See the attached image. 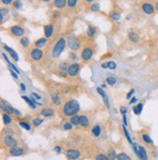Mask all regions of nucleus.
<instances>
[{"instance_id": "nucleus-1", "label": "nucleus", "mask_w": 158, "mask_h": 160, "mask_svg": "<svg viewBox=\"0 0 158 160\" xmlns=\"http://www.w3.org/2000/svg\"><path fill=\"white\" fill-rule=\"evenodd\" d=\"M79 110H80L79 103L76 100L71 99V100L67 101L64 103V105L63 106V114L64 117L70 118L74 115H77Z\"/></svg>"}, {"instance_id": "nucleus-2", "label": "nucleus", "mask_w": 158, "mask_h": 160, "mask_svg": "<svg viewBox=\"0 0 158 160\" xmlns=\"http://www.w3.org/2000/svg\"><path fill=\"white\" fill-rule=\"evenodd\" d=\"M66 46H67V41L64 38H60L57 43L55 44V46L53 47L52 49V56L54 58H59L61 54L63 53V52L66 49Z\"/></svg>"}, {"instance_id": "nucleus-3", "label": "nucleus", "mask_w": 158, "mask_h": 160, "mask_svg": "<svg viewBox=\"0 0 158 160\" xmlns=\"http://www.w3.org/2000/svg\"><path fill=\"white\" fill-rule=\"evenodd\" d=\"M68 47L72 51L76 52L81 48V41L77 36H69L68 38Z\"/></svg>"}, {"instance_id": "nucleus-4", "label": "nucleus", "mask_w": 158, "mask_h": 160, "mask_svg": "<svg viewBox=\"0 0 158 160\" xmlns=\"http://www.w3.org/2000/svg\"><path fill=\"white\" fill-rule=\"evenodd\" d=\"M133 148L135 150V153L138 156V158L140 160H148V155H147V152L144 147L141 146V145H137V144H133Z\"/></svg>"}, {"instance_id": "nucleus-5", "label": "nucleus", "mask_w": 158, "mask_h": 160, "mask_svg": "<svg viewBox=\"0 0 158 160\" xmlns=\"http://www.w3.org/2000/svg\"><path fill=\"white\" fill-rule=\"evenodd\" d=\"M93 54H94V50H93L91 46H87L85 48H83V50L81 51L80 58L83 61L87 62L93 58Z\"/></svg>"}, {"instance_id": "nucleus-6", "label": "nucleus", "mask_w": 158, "mask_h": 160, "mask_svg": "<svg viewBox=\"0 0 158 160\" xmlns=\"http://www.w3.org/2000/svg\"><path fill=\"white\" fill-rule=\"evenodd\" d=\"M1 109L3 112H7L9 115L14 114L16 116H22V112L20 111H18L17 109L13 108L10 104H8L7 102H4V100H1Z\"/></svg>"}, {"instance_id": "nucleus-7", "label": "nucleus", "mask_w": 158, "mask_h": 160, "mask_svg": "<svg viewBox=\"0 0 158 160\" xmlns=\"http://www.w3.org/2000/svg\"><path fill=\"white\" fill-rule=\"evenodd\" d=\"M44 52L39 48H32L30 52V56L33 61H40L43 58Z\"/></svg>"}, {"instance_id": "nucleus-8", "label": "nucleus", "mask_w": 158, "mask_h": 160, "mask_svg": "<svg viewBox=\"0 0 158 160\" xmlns=\"http://www.w3.org/2000/svg\"><path fill=\"white\" fill-rule=\"evenodd\" d=\"M9 31H10V33L15 36V37H20V38H22V37H24L25 35V29L24 27L21 26V25H12L10 27V29H9Z\"/></svg>"}, {"instance_id": "nucleus-9", "label": "nucleus", "mask_w": 158, "mask_h": 160, "mask_svg": "<svg viewBox=\"0 0 158 160\" xmlns=\"http://www.w3.org/2000/svg\"><path fill=\"white\" fill-rule=\"evenodd\" d=\"M79 71H80V64L77 62H73V63L69 64L68 69V75L71 78L76 77Z\"/></svg>"}, {"instance_id": "nucleus-10", "label": "nucleus", "mask_w": 158, "mask_h": 160, "mask_svg": "<svg viewBox=\"0 0 158 160\" xmlns=\"http://www.w3.org/2000/svg\"><path fill=\"white\" fill-rule=\"evenodd\" d=\"M3 144L5 145L6 148H12L14 147H18V140L15 139L13 136H4L3 137Z\"/></svg>"}, {"instance_id": "nucleus-11", "label": "nucleus", "mask_w": 158, "mask_h": 160, "mask_svg": "<svg viewBox=\"0 0 158 160\" xmlns=\"http://www.w3.org/2000/svg\"><path fill=\"white\" fill-rule=\"evenodd\" d=\"M66 155L69 160H78L81 156V152L76 148H68L66 150Z\"/></svg>"}, {"instance_id": "nucleus-12", "label": "nucleus", "mask_w": 158, "mask_h": 160, "mask_svg": "<svg viewBox=\"0 0 158 160\" xmlns=\"http://www.w3.org/2000/svg\"><path fill=\"white\" fill-rule=\"evenodd\" d=\"M68 66H69V63L68 60H64L63 61L60 66H59V76L62 77V78H67L68 75Z\"/></svg>"}, {"instance_id": "nucleus-13", "label": "nucleus", "mask_w": 158, "mask_h": 160, "mask_svg": "<svg viewBox=\"0 0 158 160\" xmlns=\"http://www.w3.org/2000/svg\"><path fill=\"white\" fill-rule=\"evenodd\" d=\"M142 11L145 14V15H152L155 12V7L154 5H152L150 2H144L141 6Z\"/></svg>"}, {"instance_id": "nucleus-14", "label": "nucleus", "mask_w": 158, "mask_h": 160, "mask_svg": "<svg viewBox=\"0 0 158 160\" xmlns=\"http://www.w3.org/2000/svg\"><path fill=\"white\" fill-rule=\"evenodd\" d=\"M8 152L10 156H14V157L22 156L25 154V148H23L21 147H14L12 148H9Z\"/></svg>"}, {"instance_id": "nucleus-15", "label": "nucleus", "mask_w": 158, "mask_h": 160, "mask_svg": "<svg viewBox=\"0 0 158 160\" xmlns=\"http://www.w3.org/2000/svg\"><path fill=\"white\" fill-rule=\"evenodd\" d=\"M51 100L56 106L62 105V96L58 91H54L51 93Z\"/></svg>"}, {"instance_id": "nucleus-16", "label": "nucleus", "mask_w": 158, "mask_h": 160, "mask_svg": "<svg viewBox=\"0 0 158 160\" xmlns=\"http://www.w3.org/2000/svg\"><path fill=\"white\" fill-rule=\"evenodd\" d=\"M90 125V119L86 115L79 116V126L83 128H87Z\"/></svg>"}, {"instance_id": "nucleus-17", "label": "nucleus", "mask_w": 158, "mask_h": 160, "mask_svg": "<svg viewBox=\"0 0 158 160\" xmlns=\"http://www.w3.org/2000/svg\"><path fill=\"white\" fill-rule=\"evenodd\" d=\"M39 114L44 118H51L54 116V110L52 108H49V107H45V108L40 110Z\"/></svg>"}, {"instance_id": "nucleus-18", "label": "nucleus", "mask_w": 158, "mask_h": 160, "mask_svg": "<svg viewBox=\"0 0 158 160\" xmlns=\"http://www.w3.org/2000/svg\"><path fill=\"white\" fill-rule=\"evenodd\" d=\"M54 34V25L53 24H46L44 25V35L46 38H50Z\"/></svg>"}, {"instance_id": "nucleus-19", "label": "nucleus", "mask_w": 158, "mask_h": 160, "mask_svg": "<svg viewBox=\"0 0 158 160\" xmlns=\"http://www.w3.org/2000/svg\"><path fill=\"white\" fill-rule=\"evenodd\" d=\"M97 92L101 96V98H103V100H104V103L106 104V106L108 108L109 107V101H108V97L106 95V93L105 92L104 88H97Z\"/></svg>"}, {"instance_id": "nucleus-20", "label": "nucleus", "mask_w": 158, "mask_h": 160, "mask_svg": "<svg viewBox=\"0 0 158 160\" xmlns=\"http://www.w3.org/2000/svg\"><path fill=\"white\" fill-rule=\"evenodd\" d=\"M3 48H4V50L7 52H9V54H10L11 55V58L15 60V61H19V60H20V59H19V55H18V53L12 49V48H10V47H8L7 45H4L3 46Z\"/></svg>"}, {"instance_id": "nucleus-21", "label": "nucleus", "mask_w": 158, "mask_h": 160, "mask_svg": "<svg viewBox=\"0 0 158 160\" xmlns=\"http://www.w3.org/2000/svg\"><path fill=\"white\" fill-rule=\"evenodd\" d=\"M47 44H48V39L46 38V37H43V38H40V39L36 40L34 42V46L36 47V48H39V49L44 48Z\"/></svg>"}, {"instance_id": "nucleus-22", "label": "nucleus", "mask_w": 158, "mask_h": 160, "mask_svg": "<svg viewBox=\"0 0 158 160\" xmlns=\"http://www.w3.org/2000/svg\"><path fill=\"white\" fill-rule=\"evenodd\" d=\"M91 133L94 137H100L101 134V126L100 124L94 125L91 129Z\"/></svg>"}, {"instance_id": "nucleus-23", "label": "nucleus", "mask_w": 158, "mask_h": 160, "mask_svg": "<svg viewBox=\"0 0 158 160\" xmlns=\"http://www.w3.org/2000/svg\"><path fill=\"white\" fill-rule=\"evenodd\" d=\"M68 4V0H54V6L59 9V10H62Z\"/></svg>"}, {"instance_id": "nucleus-24", "label": "nucleus", "mask_w": 158, "mask_h": 160, "mask_svg": "<svg viewBox=\"0 0 158 160\" xmlns=\"http://www.w3.org/2000/svg\"><path fill=\"white\" fill-rule=\"evenodd\" d=\"M128 37L131 42L133 43H138L139 41H140V36H139V34L135 31H130L128 33Z\"/></svg>"}, {"instance_id": "nucleus-25", "label": "nucleus", "mask_w": 158, "mask_h": 160, "mask_svg": "<svg viewBox=\"0 0 158 160\" xmlns=\"http://www.w3.org/2000/svg\"><path fill=\"white\" fill-rule=\"evenodd\" d=\"M2 58H4V60H5V61L7 62V64L9 65V66H10V68H12V69H13L14 71H16V72H17L18 74H20V70L18 69V67L16 66L15 64H13V63H12V62H11L10 60L8 59V56H7V55H6V54H5L4 52L2 53Z\"/></svg>"}, {"instance_id": "nucleus-26", "label": "nucleus", "mask_w": 158, "mask_h": 160, "mask_svg": "<svg viewBox=\"0 0 158 160\" xmlns=\"http://www.w3.org/2000/svg\"><path fill=\"white\" fill-rule=\"evenodd\" d=\"M142 140H143V142L145 143L147 146H152L153 145V141L152 139L150 138V136L148 135L147 133H144L142 135Z\"/></svg>"}, {"instance_id": "nucleus-27", "label": "nucleus", "mask_w": 158, "mask_h": 160, "mask_svg": "<svg viewBox=\"0 0 158 160\" xmlns=\"http://www.w3.org/2000/svg\"><path fill=\"white\" fill-rule=\"evenodd\" d=\"M22 99L25 100L27 103V105H29L31 109H35L36 108V104H35V102H34L33 99H30L29 96H26V95H23L22 96Z\"/></svg>"}, {"instance_id": "nucleus-28", "label": "nucleus", "mask_w": 158, "mask_h": 160, "mask_svg": "<svg viewBox=\"0 0 158 160\" xmlns=\"http://www.w3.org/2000/svg\"><path fill=\"white\" fill-rule=\"evenodd\" d=\"M2 119H3V122L5 125H9L12 123V118L10 117V115L7 114L5 112H2Z\"/></svg>"}, {"instance_id": "nucleus-29", "label": "nucleus", "mask_w": 158, "mask_h": 160, "mask_svg": "<svg viewBox=\"0 0 158 160\" xmlns=\"http://www.w3.org/2000/svg\"><path fill=\"white\" fill-rule=\"evenodd\" d=\"M143 109H144V103H139V104H137L133 108V111L135 112V115L140 116L142 114V112H143Z\"/></svg>"}, {"instance_id": "nucleus-30", "label": "nucleus", "mask_w": 158, "mask_h": 160, "mask_svg": "<svg viewBox=\"0 0 158 160\" xmlns=\"http://www.w3.org/2000/svg\"><path fill=\"white\" fill-rule=\"evenodd\" d=\"M96 28L94 26H92V25H89L88 28H87V30H86V34L88 37H90V38H93V37L95 36L96 34Z\"/></svg>"}, {"instance_id": "nucleus-31", "label": "nucleus", "mask_w": 158, "mask_h": 160, "mask_svg": "<svg viewBox=\"0 0 158 160\" xmlns=\"http://www.w3.org/2000/svg\"><path fill=\"white\" fill-rule=\"evenodd\" d=\"M107 155H108V157L110 158V160H116V159H117L116 152H115V149H114V148H110L108 149Z\"/></svg>"}, {"instance_id": "nucleus-32", "label": "nucleus", "mask_w": 158, "mask_h": 160, "mask_svg": "<svg viewBox=\"0 0 158 160\" xmlns=\"http://www.w3.org/2000/svg\"><path fill=\"white\" fill-rule=\"evenodd\" d=\"M2 133L5 134V136H13L15 135V130L12 127H6L2 130Z\"/></svg>"}, {"instance_id": "nucleus-33", "label": "nucleus", "mask_w": 158, "mask_h": 160, "mask_svg": "<svg viewBox=\"0 0 158 160\" xmlns=\"http://www.w3.org/2000/svg\"><path fill=\"white\" fill-rule=\"evenodd\" d=\"M69 121L71 122L73 126H75V127H76V126H79V116L74 115V116L70 117Z\"/></svg>"}, {"instance_id": "nucleus-34", "label": "nucleus", "mask_w": 158, "mask_h": 160, "mask_svg": "<svg viewBox=\"0 0 158 160\" xmlns=\"http://www.w3.org/2000/svg\"><path fill=\"white\" fill-rule=\"evenodd\" d=\"M43 121H44V119L41 118H34L32 119V125L34 127H38L39 125H41L43 123Z\"/></svg>"}, {"instance_id": "nucleus-35", "label": "nucleus", "mask_w": 158, "mask_h": 160, "mask_svg": "<svg viewBox=\"0 0 158 160\" xmlns=\"http://www.w3.org/2000/svg\"><path fill=\"white\" fill-rule=\"evenodd\" d=\"M20 43H21V45L24 47V48H27V47L30 46V39L27 38V37H22V38L20 39Z\"/></svg>"}, {"instance_id": "nucleus-36", "label": "nucleus", "mask_w": 158, "mask_h": 160, "mask_svg": "<svg viewBox=\"0 0 158 160\" xmlns=\"http://www.w3.org/2000/svg\"><path fill=\"white\" fill-rule=\"evenodd\" d=\"M117 160H132L126 152H120L117 154Z\"/></svg>"}, {"instance_id": "nucleus-37", "label": "nucleus", "mask_w": 158, "mask_h": 160, "mask_svg": "<svg viewBox=\"0 0 158 160\" xmlns=\"http://www.w3.org/2000/svg\"><path fill=\"white\" fill-rule=\"evenodd\" d=\"M19 125H20L22 128H24V129H25V130H31V125L29 123V122H26V121H24V120H22V121H20L19 122Z\"/></svg>"}, {"instance_id": "nucleus-38", "label": "nucleus", "mask_w": 158, "mask_h": 160, "mask_svg": "<svg viewBox=\"0 0 158 160\" xmlns=\"http://www.w3.org/2000/svg\"><path fill=\"white\" fill-rule=\"evenodd\" d=\"M106 83L107 84H109V86H114V84L117 82V80H116V78H114V77H112V76H110V77H107L106 79Z\"/></svg>"}, {"instance_id": "nucleus-39", "label": "nucleus", "mask_w": 158, "mask_h": 160, "mask_svg": "<svg viewBox=\"0 0 158 160\" xmlns=\"http://www.w3.org/2000/svg\"><path fill=\"white\" fill-rule=\"evenodd\" d=\"M122 127H123L124 134H125V137H126L127 140H128V142H129L130 144H131V145H133L134 143H133L132 138H131V136H130V134H129V132H128V130H127V128H126V125H122Z\"/></svg>"}, {"instance_id": "nucleus-40", "label": "nucleus", "mask_w": 158, "mask_h": 160, "mask_svg": "<svg viewBox=\"0 0 158 160\" xmlns=\"http://www.w3.org/2000/svg\"><path fill=\"white\" fill-rule=\"evenodd\" d=\"M8 13H9V10L7 8H1V11H0V21H1V22H3L4 18Z\"/></svg>"}, {"instance_id": "nucleus-41", "label": "nucleus", "mask_w": 158, "mask_h": 160, "mask_svg": "<svg viewBox=\"0 0 158 160\" xmlns=\"http://www.w3.org/2000/svg\"><path fill=\"white\" fill-rule=\"evenodd\" d=\"M110 18L112 21L117 22V21L120 20V18H121V15H120V13H118V12H113V13H111V15H110Z\"/></svg>"}, {"instance_id": "nucleus-42", "label": "nucleus", "mask_w": 158, "mask_h": 160, "mask_svg": "<svg viewBox=\"0 0 158 160\" xmlns=\"http://www.w3.org/2000/svg\"><path fill=\"white\" fill-rule=\"evenodd\" d=\"M13 6L15 9H17V10H21V9L23 8V2L21 1V0H14Z\"/></svg>"}, {"instance_id": "nucleus-43", "label": "nucleus", "mask_w": 158, "mask_h": 160, "mask_svg": "<svg viewBox=\"0 0 158 160\" xmlns=\"http://www.w3.org/2000/svg\"><path fill=\"white\" fill-rule=\"evenodd\" d=\"M96 160H110V158L108 157V155L101 152L96 155Z\"/></svg>"}, {"instance_id": "nucleus-44", "label": "nucleus", "mask_w": 158, "mask_h": 160, "mask_svg": "<svg viewBox=\"0 0 158 160\" xmlns=\"http://www.w3.org/2000/svg\"><path fill=\"white\" fill-rule=\"evenodd\" d=\"M78 4V0H68V6L70 9L75 8Z\"/></svg>"}, {"instance_id": "nucleus-45", "label": "nucleus", "mask_w": 158, "mask_h": 160, "mask_svg": "<svg viewBox=\"0 0 158 160\" xmlns=\"http://www.w3.org/2000/svg\"><path fill=\"white\" fill-rule=\"evenodd\" d=\"M63 130H66V131H69L73 128V125L70 121H67V122H64V124H63Z\"/></svg>"}, {"instance_id": "nucleus-46", "label": "nucleus", "mask_w": 158, "mask_h": 160, "mask_svg": "<svg viewBox=\"0 0 158 160\" xmlns=\"http://www.w3.org/2000/svg\"><path fill=\"white\" fill-rule=\"evenodd\" d=\"M106 63H107V68L110 69V70H114L117 67V65H116V63L114 61H108Z\"/></svg>"}, {"instance_id": "nucleus-47", "label": "nucleus", "mask_w": 158, "mask_h": 160, "mask_svg": "<svg viewBox=\"0 0 158 160\" xmlns=\"http://www.w3.org/2000/svg\"><path fill=\"white\" fill-rule=\"evenodd\" d=\"M91 11L92 12H98L100 10V4L99 3H93L91 5Z\"/></svg>"}, {"instance_id": "nucleus-48", "label": "nucleus", "mask_w": 158, "mask_h": 160, "mask_svg": "<svg viewBox=\"0 0 158 160\" xmlns=\"http://www.w3.org/2000/svg\"><path fill=\"white\" fill-rule=\"evenodd\" d=\"M68 56H69V59H70L71 61H73V62H75V61L78 60L77 55H76L75 53H74V52H69V53H68Z\"/></svg>"}, {"instance_id": "nucleus-49", "label": "nucleus", "mask_w": 158, "mask_h": 160, "mask_svg": "<svg viewBox=\"0 0 158 160\" xmlns=\"http://www.w3.org/2000/svg\"><path fill=\"white\" fill-rule=\"evenodd\" d=\"M9 72H10V74H11V76L15 79V80H18V73L16 72V71H14L12 68H9Z\"/></svg>"}, {"instance_id": "nucleus-50", "label": "nucleus", "mask_w": 158, "mask_h": 160, "mask_svg": "<svg viewBox=\"0 0 158 160\" xmlns=\"http://www.w3.org/2000/svg\"><path fill=\"white\" fill-rule=\"evenodd\" d=\"M134 93H135V89H134V88H132L131 90H130V91L127 93L126 99H128V100H129V99H131V98L133 97V94H134Z\"/></svg>"}, {"instance_id": "nucleus-51", "label": "nucleus", "mask_w": 158, "mask_h": 160, "mask_svg": "<svg viewBox=\"0 0 158 160\" xmlns=\"http://www.w3.org/2000/svg\"><path fill=\"white\" fill-rule=\"evenodd\" d=\"M54 150L57 153H62L63 152V148H62V147H60V146H56L55 148H54Z\"/></svg>"}, {"instance_id": "nucleus-52", "label": "nucleus", "mask_w": 158, "mask_h": 160, "mask_svg": "<svg viewBox=\"0 0 158 160\" xmlns=\"http://www.w3.org/2000/svg\"><path fill=\"white\" fill-rule=\"evenodd\" d=\"M120 112H121V115H122V116L126 115V114H127V108L124 107V106L120 107Z\"/></svg>"}, {"instance_id": "nucleus-53", "label": "nucleus", "mask_w": 158, "mask_h": 160, "mask_svg": "<svg viewBox=\"0 0 158 160\" xmlns=\"http://www.w3.org/2000/svg\"><path fill=\"white\" fill-rule=\"evenodd\" d=\"M1 2H2V4H4V5H10L12 2H14L13 0H1Z\"/></svg>"}, {"instance_id": "nucleus-54", "label": "nucleus", "mask_w": 158, "mask_h": 160, "mask_svg": "<svg viewBox=\"0 0 158 160\" xmlns=\"http://www.w3.org/2000/svg\"><path fill=\"white\" fill-rule=\"evenodd\" d=\"M31 95L33 96V98H35V99H37V100H40V99H41V96L39 95V94H36L35 92H32V93H31Z\"/></svg>"}, {"instance_id": "nucleus-55", "label": "nucleus", "mask_w": 158, "mask_h": 160, "mask_svg": "<svg viewBox=\"0 0 158 160\" xmlns=\"http://www.w3.org/2000/svg\"><path fill=\"white\" fill-rule=\"evenodd\" d=\"M61 17V13L60 12H55L54 13V18H59Z\"/></svg>"}, {"instance_id": "nucleus-56", "label": "nucleus", "mask_w": 158, "mask_h": 160, "mask_svg": "<svg viewBox=\"0 0 158 160\" xmlns=\"http://www.w3.org/2000/svg\"><path fill=\"white\" fill-rule=\"evenodd\" d=\"M122 118H123V122H124V125H127V124H128V121H127V117H126V115L122 116Z\"/></svg>"}, {"instance_id": "nucleus-57", "label": "nucleus", "mask_w": 158, "mask_h": 160, "mask_svg": "<svg viewBox=\"0 0 158 160\" xmlns=\"http://www.w3.org/2000/svg\"><path fill=\"white\" fill-rule=\"evenodd\" d=\"M20 88H21V89H22L23 91H25V90L26 89L25 84V83H23V82H21V83H20Z\"/></svg>"}, {"instance_id": "nucleus-58", "label": "nucleus", "mask_w": 158, "mask_h": 160, "mask_svg": "<svg viewBox=\"0 0 158 160\" xmlns=\"http://www.w3.org/2000/svg\"><path fill=\"white\" fill-rule=\"evenodd\" d=\"M137 102V98L136 97H133L131 100H130V104H134V103H136Z\"/></svg>"}, {"instance_id": "nucleus-59", "label": "nucleus", "mask_w": 158, "mask_h": 160, "mask_svg": "<svg viewBox=\"0 0 158 160\" xmlns=\"http://www.w3.org/2000/svg\"><path fill=\"white\" fill-rule=\"evenodd\" d=\"M154 7H155V10H156V11L158 12V0H156V1H155Z\"/></svg>"}, {"instance_id": "nucleus-60", "label": "nucleus", "mask_w": 158, "mask_h": 160, "mask_svg": "<svg viewBox=\"0 0 158 160\" xmlns=\"http://www.w3.org/2000/svg\"><path fill=\"white\" fill-rule=\"evenodd\" d=\"M84 1H85L86 3H93V2H95L96 0H84Z\"/></svg>"}, {"instance_id": "nucleus-61", "label": "nucleus", "mask_w": 158, "mask_h": 160, "mask_svg": "<svg viewBox=\"0 0 158 160\" xmlns=\"http://www.w3.org/2000/svg\"><path fill=\"white\" fill-rule=\"evenodd\" d=\"M101 88H106V83H103V84H101Z\"/></svg>"}, {"instance_id": "nucleus-62", "label": "nucleus", "mask_w": 158, "mask_h": 160, "mask_svg": "<svg viewBox=\"0 0 158 160\" xmlns=\"http://www.w3.org/2000/svg\"><path fill=\"white\" fill-rule=\"evenodd\" d=\"M130 18H131V16H127V18H126V20H127V21H129Z\"/></svg>"}, {"instance_id": "nucleus-63", "label": "nucleus", "mask_w": 158, "mask_h": 160, "mask_svg": "<svg viewBox=\"0 0 158 160\" xmlns=\"http://www.w3.org/2000/svg\"><path fill=\"white\" fill-rule=\"evenodd\" d=\"M41 1H44V2H48V1H50V0H41Z\"/></svg>"}]
</instances>
